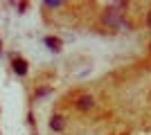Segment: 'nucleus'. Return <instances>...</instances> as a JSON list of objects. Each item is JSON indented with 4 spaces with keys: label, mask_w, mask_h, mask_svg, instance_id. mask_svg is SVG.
Listing matches in <instances>:
<instances>
[{
    "label": "nucleus",
    "mask_w": 151,
    "mask_h": 135,
    "mask_svg": "<svg viewBox=\"0 0 151 135\" xmlns=\"http://www.w3.org/2000/svg\"><path fill=\"white\" fill-rule=\"evenodd\" d=\"M124 9H126L124 2H113V5H108V9L104 11V23L111 25V27L122 25V20H124Z\"/></svg>",
    "instance_id": "obj_1"
},
{
    "label": "nucleus",
    "mask_w": 151,
    "mask_h": 135,
    "mask_svg": "<svg viewBox=\"0 0 151 135\" xmlns=\"http://www.w3.org/2000/svg\"><path fill=\"white\" fill-rule=\"evenodd\" d=\"M12 68H14V72H16L18 77L27 74V61H25V59H20V56H14V61H12Z\"/></svg>",
    "instance_id": "obj_2"
},
{
    "label": "nucleus",
    "mask_w": 151,
    "mask_h": 135,
    "mask_svg": "<svg viewBox=\"0 0 151 135\" xmlns=\"http://www.w3.org/2000/svg\"><path fill=\"white\" fill-rule=\"evenodd\" d=\"M43 43H45V47H47L50 52H61V47H63L61 39H54V36H45Z\"/></svg>",
    "instance_id": "obj_3"
},
{
    "label": "nucleus",
    "mask_w": 151,
    "mask_h": 135,
    "mask_svg": "<svg viewBox=\"0 0 151 135\" xmlns=\"http://www.w3.org/2000/svg\"><path fill=\"white\" fill-rule=\"evenodd\" d=\"M93 106H95V99L90 95H81L79 99H77V108L79 110H90Z\"/></svg>",
    "instance_id": "obj_4"
},
{
    "label": "nucleus",
    "mask_w": 151,
    "mask_h": 135,
    "mask_svg": "<svg viewBox=\"0 0 151 135\" xmlns=\"http://www.w3.org/2000/svg\"><path fill=\"white\" fill-rule=\"evenodd\" d=\"M63 126H65V122H63L61 115H52L50 117V129L52 131H63Z\"/></svg>",
    "instance_id": "obj_5"
},
{
    "label": "nucleus",
    "mask_w": 151,
    "mask_h": 135,
    "mask_svg": "<svg viewBox=\"0 0 151 135\" xmlns=\"http://www.w3.org/2000/svg\"><path fill=\"white\" fill-rule=\"evenodd\" d=\"M45 7L54 9V7H61V2H59V0H47V2H45Z\"/></svg>",
    "instance_id": "obj_6"
},
{
    "label": "nucleus",
    "mask_w": 151,
    "mask_h": 135,
    "mask_svg": "<svg viewBox=\"0 0 151 135\" xmlns=\"http://www.w3.org/2000/svg\"><path fill=\"white\" fill-rule=\"evenodd\" d=\"M147 25H149V29H151V11L147 14Z\"/></svg>",
    "instance_id": "obj_7"
}]
</instances>
